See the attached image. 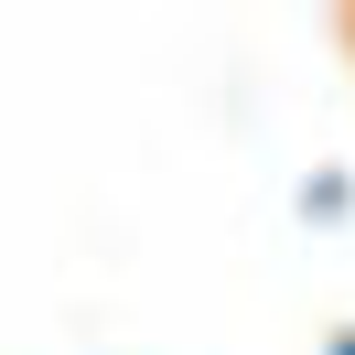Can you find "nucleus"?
Segmentation results:
<instances>
[{
	"mask_svg": "<svg viewBox=\"0 0 355 355\" xmlns=\"http://www.w3.org/2000/svg\"><path fill=\"white\" fill-rule=\"evenodd\" d=\"M334 355H355V334H345V345H334Z\"/></svg>",
	"mask_w": 355,
	"mask_h": 355,
	"instance_id": "2",
	"label": "nucleus"
},
{
	"mask_svg": "<svg viewBox=\"0 0 355 355\" xmlns=\"http://www.w3.org/2000/svg\"><path fill=\"white\" fill-rule=\"evenodd\" d=\"M291 205H302L312 226H345V205H355V183H345V173H312V183H302V194H291Z\"/></svg>",
	"mask_w": 355,
	"mask_h": 355,
	"instance_id": "1",
	"label": "nucleus"
}]
</instances>
